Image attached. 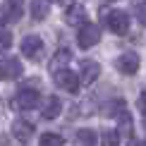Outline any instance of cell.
Masks as SVG:
<instances>
[{"label":"cell","mask_w":146,"mask_h":146,"mask_svg":"<svg viewBox=\"0 0 146 146\" xmlns=\"http://www.w3.org/2000/svg\"><path fill=\"white\" fill-rule=\"evenodd\" d=\"M62 144H65V139L60 134H55V132H46L38 139V146H62Z\"/></svg>","instance_id":"obj_17"},{"label":"cell","mask_w":146,"mask_h":146,"mask_svg":"<svg viewBox=\"0 0 146 146\" xmlns=\"http://www.w3.org/2000/svg\"><path fill=\"white\" fill-rule=\"evenodd\" d=\"M38 103H41L38 91H36V89H29V86H24V89L17 91V96L12 98V108H17V110H34Z\"/></svg>","instance_id":"obj_2"},{"label":"cell","mask_w":146,"mask_h":146,"mask_svg":"<svg viewBox=\"0 0 146 146\" xmlns=\"http://www.w3.org/2000/svg\"><path fill=\"white\" fill-rule=\"evenodd\" d=\"M132 146H146V141H139V144H132Z\"/></svg>","instance_id":"obj_25"},{"label":"cell","mask_w":146,"mask_h":146,"mask_svg":"<svg viewBox=\"0 0 146 146\" xmlns=\"http://www.w3.org/2000/svg\"><path fill=\"white\" fill-rule=\"evenodd\" d=\"M48 7H50V0H31L29 3V12H31V17L36 22L48 17Z\"/></svg>","instance_id":"obj_14"},{"label":"cell","mask_w":146,"mask_h":146,"mask_svg":"<svg viewBox=\"0 0 146 146\" xmlns=\"http://www.w3.org/2000/svg\"><path fill=\"white\" fill-rule=\"evenodd\" d=\"M72 60V50L70 48H60V50L53 55L50 60V70L53 72H60V70H67V62Z\"/></svg>","instance_id":"obj_13"},{"label":"cell","mask_w":146,"mask_h":146,"mask_svg":"<svg viewBox=\"0 0 146 146\" xmlns=\"http://www.w3.org/2000/svg\"><path fill=\"white\" fill-rule=\"evenodd\" d=\"M12 46V34L10 31H0V53H5Z\"/></svg>","instance_id":"obj_20"},{"label":"cell","mask_w":146,"mask_h":146,"mask_svg":"<svg viewBox=\"0 0 146 146\" xmlns=\"http://www.w3.org/2000/svg\"><path fill=\"white\" fill-rule=\"evenodd\" d=\"M120 132L117 129H108V132H103V144L101 146H120Z\"/></svg>","instance_id":"obj_19"},{"label":"cell","mask_w":146,"mask_h":146,"mask_svg":"<svg viewBox=\"0 0 146 146\" xmlns=\"http://www.w3.org/2000/svg\"><path fill=\"white\" fill-rule=\"evenodd\" d=\"M58 3H60V5H65V7H70V5H74L72 0H58Z\"/></svg>","instance_id":"obj_23"},{"label":"cell","mask_w":146,"mask_h":146,"mask_svg":"<svg viewBox=\"0 0 146 146\" xmlns=\"http://www.w3.org/2000/svg\"><path fill=\"white\" fill-rule=\"evenodd\" d=\"M12 134H15L17 141H29L34 134V125L27 122V120H15L12 122Z\"/></svg>","instance_id":"obj_12"},{"label":"cell","mask_w":146,"mask_h":146,"mask_svg":"<svg viewBox=\"0 0 146 146\" xmlns=\"http://www.w3.org/2000/svg\"><path fill=\"white\" fill-rule=\"evenodd\" d=\"M115 67H117V72H122V74H134V72L139 70V55L134 50H127V53H122V55H117Z\"/></svg>","instance_id":"obj_4"},{"label":"cell","mask_w":146,"mask_h":146,"mask_svg":"<svg viewBox=\"0 0 146 146\" xmlns=\"http://www.w3.org/2000/svg\"><path fill=\"white\" fill-rule=\"evenodd\" d=\"M117 122H120V129H117L120 134L132 137V115L127 113V110H125V113H120V115H117Z\"/></svg>","instance_id":"obj_18"},{"label":"cell","mask_w":146,"mask_h":146,"mask_svg":"<svg viewBox=\"0 0 146 146\" xmlns=\"http://www.w3.org/2000/svg\"><path fill=\"white\" fill-rule=\"evenodd\" d=\"M65 22L72 24V27H84L89 19H86V10L82 5H70L67 12H65Z\"/></svg>","instance_id":"obj_10"},{"label":"cell","mask_w":146,"mask_h":146,"mask_svg":"<svg viewBox=\"0 0 146 146\" xmlns=\"http://www.w3.org/2000/svg\"><path fill=\"white\" fill-rule=\"evenodd\" d=\"M41 50H43V41H41V36L29 34V36H24V38H22V55H27L29 60L38 58Z\"/></svg>","instance_id":"obj_6"},{"label":"cell","mask_w":146,"mask_h":146,"mask_svg":"<svg viewBox=\"0 0 146 146\" xmlns=\"http://www.w3.org/2000/svg\"><path fill=\"white\" fill-rule=\"evenodd\" d=\"M0 15L5 17V22H19L24 15V0H5Z\"/></svg>","instance_id":"obj_7"},{"label":"cell","mask_w":146,"mask_h":146,"mask_svg":"<svg viewBox=\"0 0 146 146\" xmlns=\"http://www.w3.org/2000/svg\"><path fill=\"white\" fill-rule=\"evenodd\" d=\"M60 113H62V101H60L58 96H48L46 103H43V108H41L43 120H55Z\"/></svg>","instance_id":"obj_11"},{"label":"cell","mask_w":146,"mask_h":146,"mask_svg":"<svg viewBox=\"0 0 146 146\" xmlns=\"http://www.w3.org/2000/svg\"><path fill=\"white\" fill-rule=\"evenodd\" d=\"M74 146H96V132L94 129H79L74 134Z\"/></svg>","instance_id":"obj_16"},{"label":"cell","mask_w":146,"mask_h":146,"mask_svg":"<svg viewBox=\"0 0 146 146\" xmlns=\"http://www.w3.org/2000/svg\"><path fill=\"white\" fill-rule=\"evenodd\" d=\"M3 24H5V17L0 15V31H3Z\"/></svg>","instance_id":"obj_24"},{"label":"cell","mask_w":146,"mask_h":146,"mask_svg":"<svg viewBox=\"0 0 146 146\" xmlns=\"http://www.w3.org/2000/svg\"><path fill=\"white\" fill-rule=\"evenodd\" d=\"M98 41H101V29H98V24L86 22L84 27H79V34H77L79 48H91V46L98 43Z\"/></svg>","instance_id":"obj_3"},{"label":"cell","mask_w":146,"mask_h":146,"mask_svg":"<svg viewBox=\"0 0 146 146\" xmlns=\"http://www.w3.org/2000/svg\"><path fill=\"white\" fill-rule=\"evenodd\" d=\"M0 79H3V70H0Z\"/></svg>","instance_id":"obj_26"},{"label":"cell","mask_w":146,"mask_h":146,"mask_svg":"<svg viewBox=\"0 0 146 146\" xmlns=\"http://www.w3.org/2000/svg\"><path fill=\"white\" fill-rule=\"evenodd\" d=\"M101 74V65L96 62V60H82V65H79V79H82V84H94L96 79Z\"/></svg>","instance_id":"obj_8"},{"label":"cell","mask_w":146,"mask_h":146,"mask_svg":"<svg viewBox=\"0 0 146 146\" xmlns=\"http://www.w3.org/2000/svg\"><path fill=\"white\" fill-rule=\"evenodd\" d=\"M0 70H3V79H19V77H22V72H24L22 62H19L17 58H7V60H3V62H0Z\"/></svg>","instance_id":"obj_9"},{"label":"cell","mask_w":146,"mask_h":146,"mask_svg":"<svg viewBox=\"0 0 146 146\" xmlns=\"http://www.w3.org/2000/svg\"><path fill=\"white\" fill-rule=\"evenodd\" d=\"M101 17L106 19V27L110 29L113 34H117V36H122L129 31V15H127L125 10H108L106 7L101 10Z\"/></svg>","instance_id":"obj_1"},{"label":"cell","mask_w":146,"mask_h":146,"mask_svg":"<svg viewBox=\"0 0 146 146\" xmlns=\"http://www.w3.org/2000/svg\"><path fill=\"white\" fill-rule=\"evenodd\" d=\"M55 84H58L60 89L70 91V94H77L82 79H79L74 72H70V70H60V72H55Z\"/></svg>","instance_id":"obj_5"},{"label":"cell","mask_w":146,"mask_h":146,"mask_svg":"<svg viewBox=\"0 0 146 146\" xmlns=\"http://www.w3.org/2000/svg\"><path fill=\"white\" fill-rule=\"evenodd\" d=\"M134 12H137V17H139V22H146V5H141V3H137L134 5Z\"/></svg>","instance_id":"obj_21"},{"label":"cell","mask_w":146,"mask_h":146,"mask_svg":"<svg viewBox=\"0 0 146 146\" xmlns=\"http://www.w3.org/2000/svg\"><path fill=\"white\" fill-rule=\"evenodd\" d=\"M139 110H141L144 120H146V91H141V96H139Z\"/></svg>","instance_id":"obj_22"},{"label":"cell","mask_w":146,"mask_h":146,"mask_svg":"<svg viewBox=\"0 0 146 146\" xmlns=\"http://www.w3.org/2000/svg\"><path fill=\"white\" fill-rule=\"evenodd\" d=\"M127 110V103L122 98H113V101H108L106 103V108H103V113L108 115V117H117L120 113H125Z\"/></svg>","instance_id":"obj_15"}]
</instances>
